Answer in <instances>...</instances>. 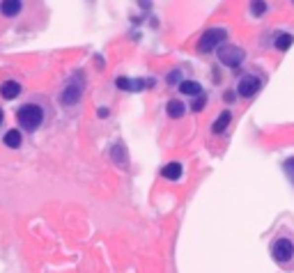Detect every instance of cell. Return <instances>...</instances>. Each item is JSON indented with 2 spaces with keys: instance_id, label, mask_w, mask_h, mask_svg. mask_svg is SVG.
Instances as JSON below:
<instances>
[{
  "instance_id": "cell-6",
  "label": "cell",
  "mask_w": 294,
  "mask_h": 273,
  "mask_svg": "<svg viewBox=\"0 0 294 273\" xmlns=\"http://www.w3.org/2000/svg\"><path fill=\"white\" fill-rule=\"evenodd\" d=\"M80 94H83V76H76V80H72L67 87H65V92H62V103L65 106H74V103H78Z\"/></svg>"
},
{
  "instance_id": "cell-8",
  "label": "cell",
  "mask_w": 294,
  "mask_h": 273,
  "mask_svg": "<svg viewBox=\"0 0 294 273\" xmlns=\"http://www.w3.org/2000/svg\"><path fill=\"white\" fill-rule=\"evenodd\" d=\"M0 94H2V99L12 101V99H16V97L21 94V85L16 83V80H5V83L0 85Z\"/></svg>"
},
{
  "instance_id": "cell-2",
  "label": "cell",
  "mask_w": 294,
  "mask_h": 273,
  "mask_svg": "<svg viewBox=\"0 0 294 273\" xmlns=\"http://www.w3.org/2000/svg\"><path fill=\"white\" fill-rule=\"evenodd\" d=\"M225 37H227L225 28H212L207 33H202L200 41H198V51H200V53H212V51L220 48V44L225 41Z\"/></svg>"
},
{
  "instance_id": "cell-9",
  "label": "cell",
  "mask_w": 294,
  "mask_h": 273,
  "mask_svg": "<svg viewBox=\"0 0 294 273\" xmlns=\"http://www.w3.org/2000/svg\"><path fill=\"white\" fill-rule=\"evenodd\" d=\"M110 159L117 163V166H127V149H124V142H115L113 147H110Z\"/></svg>"
},
{
  "instance_id": "cell-21",
  "label": "cell",
  "mask_w": 294,
  "mask_h": 273,
  "mask_svg": "<svg viewBox=\"0 0 294 273\" xmlns=\"http://www.w3.org/2000/svg\"><path fill=\"white\" fill-rule=\"evenodd\" d=\"M177 78H180V71H173L170 76H168V80H170V83H173V80H177Z\"/></svg>"
},
{
  "instance_id": "cell-14",
  "label": "cell",
  "mask_w": 294,
  "mask_h": 273,
  "mask_svg": "<svg viewBox=\"0 0 294 273\" xmlns=\"http://www.w3.org/2000/svg\"><path fill=\"white\" fill-rule=\"evenodd\" d=\"M21 2L19 0H5V2H0V12L5 14V16H16L21 12Z\"/></svg>"
},
{
  "instance_id": "cell-12",
  "label": "cell",
  "mask_w": 294,
  "mask_h": 273,
  "mask_svg": "<svg viewBox=\"0 0 294 273\" xmlns=\"http://www.w3.org/2000/svg\"><path fill=\"white\" fill-rule=\"evenodd\" d=\"M230 122H232V113L230 110H223V113L216 117V122H214V127H212V131L214 134H223L227 127H230Z\"/></svg>"
},
{
  "instance_id": "cell-16",
  "label": "cell",
  "mask_w": 294,
  "mask_h": 273,
  "mask_svg": "<svg viewBox=\"0 0 294 273\" xmlns=\"http://www.w3.org/2000/svg\"><path fill=\"white\" fill-rule=\"evenodd\" d=\"M292 41H294L292 34L283 33V34H278V39H276V48H278V51H288V48L292 46Z\"/></svg>"
},
{
  "instance_id": "cell-22",
  "label": "cell",
  "mask_w": 294,
  "mask_h": 273,
  "mask_svg": "<svg viewBox=\"0 0 294 273\" xmlns=\"http://www.w3.org/2000/svg\"><path fill=\"white\" fill-rule=\"evenodd\" d=\"M0 124H2V110H0Z\"/></svg>"
},
{
  "instance_id": "cell-7",
  "label": "cell",
  "mask_w": 294,
  "mask_h": 273,
  "mask_svg": "<svg viewBox=\"0 0 294 273\" xmlns=\"http://www.w3.org/2000/svg\"><path fill=\"white\" fill-rule=\"evenodd\" d=\"M115 85L122 87V90H131V92H136V90H143L145 85H154V80H131V78H117L115 80Z\"/></svg>"
},
{
  "instance_id": "cell-15",
  "label": "cell",
  "mask_w": 294,
  "mask_h": 273,
  "mask_svg": "<svg viewBox=\"0 0 294 273\" xmlns=\"http://www.w3.org/2000/svg\"><path fill=\"white\" fill-rule=\"evenodd\" d=\"M166 110H168V115H170V117H173V120H177V117H182V115L186 113V106H184V103H182V101L173 99V101H168Z\"/></svg>"
},
{
  "instance_id": "cell-10",
  "label": "cell",
  "mask_w": 294,
  "mask_h": 273,
  "mask_svg": "<svg viewBox=\"0 0 294 273\" xmlns=\"http://www.w3.org/2000/svg\"><path fill=\"white\" fill-rule=\"evenodd\" d=\"M161 174H163V179L177 181V179L182 177V163H177V161H173V163H168V166H163Z\"/></svg>"
},
{
  "instance_id": "cell-20",
  "label": "cell",
  "mask_w": 294,
  "mask_h": 273,
  "mask_svg": "<svg viewBox=\"0 0 294 273\" xmlns=\"http://www.w3.org/2000/svg\"><path fill=\"white\" fill-rule=\"evenodd\" d=\"M97 115H99V117H108V108H99V110H97Z\"/></svg>"
},
{
  "instance_id": "cell-13",
  "label": "cell",
  "mask_w": 294,
  "mask_h": 273,
  "mask_svg": "<svg viewBox=\"0 0 294 273\" xmlns=\"http://www.w3.org/2000/svg\"><path fill=\"white\" fill-rule=\"evenodd\" d=\"M7 147H12V149H19L21 142H23V136H21L19 129H9L5 134V140H2Z\"/></svg>"
},
{
  "instance_id": "cell-11",
  "label": "cell",
  "mask_w": 294,
  "mask_h": 273,
  "mask_svg": "<svg viewBox=\"0 0 294 273\" xmlns=\"http://www.w3.org/2000/svg\"><path fill=\"white\" fill-rule=\"evenodd\" d=\"M180 92L188 94V97H200L202 94V85L195 83V80H182L180 83Z\"/></svg>"
},
{
  "instance_id": "cell-19",
  "label": "cell",
  "mask_w": 294,
  "mask_h": 273,
  "mask_svg": "<svg viewBox=\"0 0 294 273\" xmlns=\"http://www.w3.org/2000/svg\"><path fill=\"white\" fill-rule=\"evenodd\" d=\"M251 12H253L255 16H262V14L267 12V5H264V2H253V5H251Z\"/></svg>"
},
{
  "instance_id": "cell-18",
  "label": "cell",
  "mask_w": 294,
  "mask_h": 273,
  "mask_svg": "<svg viewBox=\"0 0 294 273\" xmlns=\"http://www.w3.org/2000/svg\"><path fill=\"white\" fill-rule=\"evenodd\" d=\"M205 103H207V97H205V94H200V97H195V101H193V110L195 113H198V110H202V108H205Z\"/></svg>"
},
{
  "instance_id": "cell-1",
  "label": "cell",
  "mask_w": 294,
  "mask_h": 273,
  "mask_svg": "<svg viewBox=\"0 0 294 273\" xmlns=\"http://www.w3.org/2000/svg\"><path fill=\"white\" fill-rule=\"evenodd\" d=\"M16 122L26 131H37L41 127V122H44V110L37 103H26V106H21L16 110Z\"/></svg>"
},
{
  "instance_id": "cell-17",
  "label": "cell",
  "mask_w": 294,
  "mask_h": 273,
  "mask_svg": "<svg viewBox=\"0 0 294 273\" xmlns=\"http://www.w3.org/2000/svg\"><path fill=\"white\" fill-rule=\"evenodd\" d=\"M283 170H285V174H288L290 181L294 184V156H292V159H288L285 163H283Z\"/></svg>"
},
{
  "instance_id": "cell-4",
  "label": "cell",
  "mask_w": 294,
  "mask_h": 273,
  "mask_svg": "<svg viewBox=\"0 0 294 273\" xmlns=\"http://www.w3.org/2000/svg\"><path fill=\"white\" fill-rule=\"evenodd\" d=\"M216 53H219L220 65H225V67H239L241 62H244V58H246L244 48H239V46H220Z\"/></svg>"
},
{
  "instance_id": "cell-5",
  "label": "cell",
  "mask_w": 294,
  "mask_h": 273,
  "mask_svg": "<svg viewBox=\"0 0 294 273\" xmlns=\"http://www.w3.org/2000/svg\"><path fill=\"white\" fill-rule=\"evenodd\" d=\"M260 87H262V80L257 78V76H253V73H248V76H244V78L239 80V85H237V94L251 99V97H255V94L260 92Z\"/></svg>"
},
{
  "instance_id": "cell-3",
  "label": "cell",
  "mask_w": 294,
  "mask_h": 273,
  "mask_svg": "<svg viewBox=\"0 0 294 273\" xmlns=\"http://www.w3.org/2000/svg\"><path fill=\"white\" fill-rule=\"evenodd\" d=\"M271 257H274L278 264H288V262H292L294 257V243L290 239H276L274 243H271Z\"/></svg>"
}]
</instances>
